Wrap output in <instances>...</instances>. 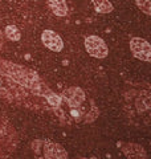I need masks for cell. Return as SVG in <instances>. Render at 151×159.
<instances>
[{"label":"cell","instance_id":"cell-4","mask_svg":"<svg viewBox=\"0 0 151 159\" xmlns=\"http://www.w3.org/2000/svg\"><path fill=\"white\" fill-rule=\"evenodd\" d=\"M17 133L7 118L0 117V159L8 158L16 151Z\"/></svg>","mask_w":151,"mask_h":159},{"label":"cell","instance_id":"cell-13","mask_svg":"<svg viewBox=\"0 0 151 159\" xmlns=\"http://www.w3.org/2000/svg\"><path fill=\"white\" fill-rule=\"evenodd\" d=\"M135 2H137V6L140 11H142L144 15L150 16L151 15V2L150 0H135Z\"/></svg>","mask_w":151,"mask_h":159},{"label":"cell","instance_id":"cell-5","mask_svg":"<svg viewBox=\"0 0 151 159\" xmlns=\"http://www.w3.org/2000/svg\"><path fill=\"white\" fill-rule=\"evenodd\" d=\"M32 151L36 158L45 159H66V150L57 142L48 141V139H36L31 143Z\"/></svg>","mask_w":151,"mask_h":159},{"label":"cell","instance_id":"cell-2","mask_svg":"<svg viewBox=\"0 0 151 159\" xmlns=\"http://www.w3.org/2000/svg\"><path fill=\"white\" fill-rule=\"evenodd\" d=\"M61 103L54 116L64 125L72 123H92L99 116V110L95 106L94 101H92L82 88L70 86L62 90L60 94Z\"/></svg>","mask_w":151,"mask_h":159},{"label":"cell","instance_id":"cell-3","mask_svg":"<svg viewBox=\"0 0 151 159\" xmlns=\"http://www.w3.org/2000/svg\"><path fill=\"white\" fill-rule=\"evenodd\" d=\"M123 109L130 121L134 123L144 122L147 125L151 109V94L147 84H131L130 89H126Z\"/></svg>","mask_w":151,"mask_h":159},{"label":"cell","instance_id":"cell-6","mask_svg":"<svg viewBox=\"0 0 151 159\" xmlns=\"http://www.w3.org/2000/svg\"><path fill=\"white\" fill-rule=\"evenodd\" d=\"M84 44H85V49H86V52L94 58L102 60L109 54V48L106 45V43H105L101 37H98V36L92 34V36L85 37Z\"/></svg>","mask_w":151,"mask_h":159},{"label":"cell","instance_id":"cell-8","mask_svg":"<svg viewBox=\"0 0 151 159\" xmlns=\"http://www.w3.org/2000/svg\"><path fill=\"white\" fill-rule=\"evenodd\" d=\"M41 41L49 51L53 52H61L64 48V41L60 37V34L53 31H49V29L41 33Z\"/></svg>","mask_w":151,"mask_h":159},{"label":"cell","instance_id":"cell-1","mask_svg":"<svg viewBox=\"0 0 151 159\" xmlns=\"http://www.w3.org/2000/svg\"><path fill=\"white\" fill-rule=\"evenodd\" d=\"M0 99L32 111L53 113L61 103L47 82L31 68L0 58Z\"/></svg>","mask_w":151,"mask_h":159},{"label":"cell","instance_id":"cell-11","mask_svg":"<svg viewBox=\"0 0 151 159\" xmlns=\"http://www.w3.org/2000/svg\"><path fill=\"white\" fill-rule=\"evenodd\" d=\"M95 12L98 13H110L114 9L112 2L109 0H92Z\"/></svg>","mask_w":151,"mask_h":159},{"label":"cell","instance_id":"cell-14","mask_svg":"<svg viewBox=\"0 0 151 159\" xmlns=\"http://www.w3.org/2000/svg\"><path fill=\"white\" fill-rule=\"evenodd\" d=\"M3 47H4V37H3V32L0 29V52L3 51Z\"/></svg>","mask_w":151,"mask_h":159},{"label":"cell","instance_id":"cell-10","mask_svg":"<svg viewBox=\"0 0 151 159\" xmlns=\"http://www.w3.org/2000/svg\"><path fill=\"white\" fill-rule=\"evenodd\" d=\"M48 2V6L56 16L58 17H65L68 15V4H66V0H47Z\"/></svg>","mask_w":151,"mask_h":159},{"label":"cell","instance_id":"cell-9","mask_svg":"<svg viewBox=\"0 0 151 159\" xmlns=\"http://www.w3.org/2000/svg\"><path fill=\"white\" fill-rule=\"evenodd\" d=\"M122 152L125 154V157H127V158L144 159L147 157L146 150L140 145H138V143H125L122 146Z\"/></svg>","mask_w":151,"mask_h":159},{"label":"cell","instance_id":"cell-7","mask_svg":"<svg viewBox=\"0 0 151 159\" xmlns=\"http://www.w3.org/2000/svg\"><path fill=\"white\" fill-rule=\"evenodd\" d=\"M130 51L135 58L144 62H150L151 57V47L149 41L142 37H131L130 39Z\"/></svg>","mask_w":151,"mask_h":159},{"label":"cell","instance_id":"cell-12","mask_svg":"<svg viewBox=\"0 0 151 159\" xmlns=\"http://www.w3.org/2000/svg\"><path fill=\"white\" fill-rule=\"evenodd\" d=\"M4 34H6V37L9 39L11 41H19L20 37H21V33H20L19 28L15 25H7L6 29H4Z\"/></svg>","mask_w":151,"mask_h":159}]
</instances>
